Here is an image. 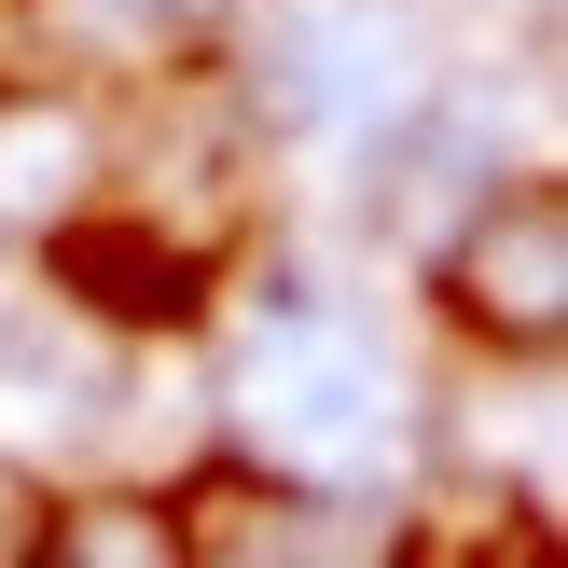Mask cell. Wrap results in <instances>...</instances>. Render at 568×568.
I'll return each mask as SVG.
<instances>
[{
  "mask_svg": "<svg viewBox=\"0 0 568 568\" xmlns=\"http://www.w3.org/2000/svg\"><path fill=\"white\" fill-rule=\"evenodd\" d=\"M444 305H458L486 347H527L541 361L568 333V194L555 181H499L458 209V236H444Z\"/></svg>",
  "mask_w": 568,
  "mask_h": 568,
  "instance_id": "1",
  "label": "cell"
},
{
  "mask_svg": "<svg viewBox=\"0 0 568 568\" xmlns=\"http://www.w3.org/2000/svg\"><path fill=\"white\" fill-rule=\"evenodd\" d=\"M236 416L264 430V458H292V471H361L375 430H388V416H375V361H361L333 320H305V305H277V333H264V361H250Z\"/></svg>",
  "mask_w": 568,
  "mask_h": 568,
  "instance_id": "2",
  "label": "cell"
},
{
  "mask_svg": "<svg viewBox=\"0 0 568 568\" xmlns=\"http://www.w3.org/2000/svg\"><path fill=\"white\" fill-rule=\"evenodd\" d=\"M388 14L375 0H292V14L264 28V98L292 111V125H347V111L388 98Z\"/></svg>",
  "mask_w": 568,
  "mask_h": 568,
  "instance_id": "3",
  "label": "cell"
},
{
  "mask_svg": "<svg viewBox=\"0 0 568 568\" xmlns=\"http://www.w3.org/2000/svg\"><path fill=\"white\" fill-rule=\"evenodd\" d=\"M55 277H70L98 320H181L194 305V250H166L153 222H70V236H55Z\"/></svg>",
  "mask_w": 568,
  "mask_h": 568,
  "instance_id": "4",
  "label": "cell"
},
{
  "mask_svg": "<svg viewBox=\"0 0 568 568\" xmlns=\"http://www.w3.org/2000/svg\"><path fill=\"white\" fill-rule=\"evenodd\" d=\"M83 194V125L55 98H0V209L14 222H55Z\"/></svg>",
  "mask_w": 568,
  "mask_h": 568,
  "instance_id": "5",
  "label": "cell"
},
{
  "mask_svg": "<svg viewBox=\"0 0 568 568\" xmlns=\"http://www.w3.org/2000/svg\"><path fill=\"white\" fill-rule=\"evenodd\" d=\"M292 514H305L292 486H209L194 527H181V555H292V541H305Z\"/></svg>",
  "mask_w": 568,
  "mask_h": 568,
  "instance_id": "6",
  "label": "cell"
},
{
  "mask_svg": "<svg viewBox=\"0 0 568 568\" xmlns=\"http://www.w3.org/2000/svg\"><path fill=\"white\" fill-rule=\"evenodd\" d=\"M42 541H55V555H98V568H166V555H181V514H139V499H70Z\"/></svg>",
  "mask_w": 568,
  "mask_h": 568,
  "instance_id": "7",
  "label": "cell"
},
{
  "mask_svg": "<svg viewBox=\"0 0 568 568\" xmlns=\"http://www.w3.org/2000/svg\"><path fill=\"white\" fill-rule=\"evenodd\" d=\"M42 28H55V0H0V83L42 70Z\"/></svg>",
  "mask_w": 568,
  "mask_h": 568,
  "instance_id": "8",
  "label": "cell"
}]
</instances>
